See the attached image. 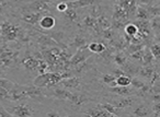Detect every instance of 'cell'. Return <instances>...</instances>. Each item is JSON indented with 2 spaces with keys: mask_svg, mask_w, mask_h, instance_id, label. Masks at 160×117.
<instances>
[{
  "mask_svg": "<svg viewBox=\"0 0 160 117\" xmlns=\"http://www.w3.org/2000/svg\"><path fill=\"white\" fill-rule=\"evenodd\" d=\"M2 105L9 112L11 116L16 117H31L40 116V103L30 99H23L20 101H2Z\"/></svg>",
  "mask_w": 160,
  "mask_h": 117,
  "instance_id": "cell-1",
  "label": "cell"
},
{
  "mask_svg": "<svg viewBox=\"0 0 160 117\" xmlns=\"http://www.w3.org/2000/svg\"><path fill=\"white\" fill-rule=\"evenodd\" d=\"M129 112L126 113L127 116H135V117H149L152 116L151 113L150 103L147 102L144 99H139L137 102H135L132 107L128 108Z\"/></svg>",
  "mask_w": 160,
  "mask_h": 117,
  "instance_id": "cell-2",
  "label": "cell"
},
{
  "mask_svg": "<svg viewBox=\"0 0 160 117\" xmlns=\"http://www.w3.org/2000/svg\"><path fill=\"white\" fill-rule=\"evenodd\" d=\"M62 76H58L56 73H42L33 81V84L40 88H48L53 86L62 79Z\"/></svg>",
  "mask_w": 160,
  "mask_h": 117,
  "instance_id": "cell-3",
  "label": "cell"
},
{
  "mask_svg": "<svg viewBox=\"0 0 160 117\" xmlns=\"http://www.w3.org/2000/svg\"><path fill=\"white\" fill-rule=\"evenodd\" d=\"M56 23H57V19L55 18V16H53L52 13L47 12V13L42 14V17H41L40 20H38V24L41 29L52 31V30L56 27Z\"/></svg>",
  "mask_w": 160,
  "mask_h": 117,
  "instance_id": "cell-4",
  "label": "cell"
},
{
  "mask_svg": "<svg viewBox=\"0 0 160 117\" xmlns=\"http://www.w3.org/2000/svg\"><path fill=\"white\" fill-rule=\"evenodd\" d=\"M100 3V0H71V1H67V6L68 8H73V9H83L87 7H93V6H98Z\"/></svg>",
  "mask_w": 160,
  "mask_h": 117,
  "instance_id": "cell-5",
  "label": "cell"
},
{
  "mask_svg": "<svg viewBox=\"0 0 160 117\" xmlns=\"http://www.w3.org/2000/svg\"><path fill=\"white\" fill-rule=\"evenodd\" d=\"M58 83H59L60 86H62V88H65V89H69V90H76V89H78L81 85L80 79H78V78H76V77L67 78V79L62 78Z\"/></svg>",
  "mask_w": 160,
  "mask_h": 117,
  "instance_id": "cell-6",
  "label": "cell"
},
{
  "mask_svg": "<svg viewBox=\"0 0 160 117\" xmlns=\"http://www.w3.org/2000/svg\"><path fill=\"white\" fill-rule=\"evenodd\" d=\"M149 25H150L151 34H152L153 38L159 40V34H160V17H153L149 20Z\"/></svg>",
  "mask_w": 160,
  "mask_h": 117,
  "instance_id": "cell-7",
  "label": "cell"
},
{
  "mask_svg": "<svg viewBox=\"0 0 160 117\" xmlns=\"http://www.w3.org/2000/svg\"><path fill=\"white\" fill-rule=\"evenodd\" d=\"M134 18L136 20H150V16H149L147 7L137 6L135 9V13H134Z\"/></svg>",
  "mask_w": 160,
  "mask_h": 117,
  "instance_id": "cell-8",
  "label": "cell"
},
{
  "mask_svg": "<svg viewBox=\"0 0 160 117\" xmlns=\"http://www.w3.org/2000/svg\"><path fill=\"white\" fill-rule=\"evenodd\" d=\"M148 48L150 49L151 54H152V56H153V58H155L156 61H159V55H160L159 40H157V38H153V40H151L150 45H148Z\"/></svg>",
  "mask_w": 160,
  "mask_h": 117,
  "instance_id": "cell-9",
  "label": "cell"
},
{
  "mask_svg": "<svg viewBox=\"0 0 160 117\" xmlns=\"http://www.w3.org/2000/svg\"><path fill=\"white\" fill-rule=\"evenodd\" d=\"M87 49L90 53H94V54H101L102 51H105V46L101 43H97V42H92L88 45Z\"/></svg>",
  "mask_w": 160,
  "mask_h": 117,
  "instance_id": "cell-10",
  "label": "cell"
},
{
  "mask_svg": "<svg viewBox=\"0 0 160 117\" xmlns=\"http://www.w3.org/2000/svg\"><path fill=\"white\" fill-rule=\"evenodd\" d=\"M115 83H116V85H118V86L129 85V84H131V77H129V76H126L125 73L124 75H120L116 77Z\"/></svg>",
  "mask_w": 160,
  "mask_h": 117,
  "instance_id": "cell-11",
  "label": "cell"
},
{
  "mask_svg": "<svg viewBox=\"0 0 160 117\" xmlns=\"http://www.w3.org/2000/svg\"><path fill=\"white\" fill-rule=\"evenodd\" d=\"M124 31H125V33H126L127 36H129V37H134V36L137 35L138 27L135 23H128V24L124 27Z\"/></svg>",
  "mask_w": 160,
  "mask_h": 117,
  "instance_id": "cell-12",
  "label": "cell"
},
{
  "mask_svg": "<svg viewBox=\"0 0 160 117\" xmlns=\"http://www.w3.org/2000/svg\"><path fill=\"white\" fill-rule=\"evenodd\" d=\"M16 82L11 81V80H8V79H5V78H0V88H3L6 90L10 91L16 86Z\"/></svg>",
  "mask_w": 160,
  "mask_h": 117,
  "instance_id": "cell-13",
  "label": "cell"
},
{
  "mask_svg": "<svg viewBox=\"0 0 160 117\" xmlns=\"http://www.w3.org/2000/svg\"><path fill=\"white\" fill-rule=\"evenodd\" d=\"M142 55H144V49H139V51H136L134 53L131 54V59H133L134 61L142 62Z\"/></svg>",
  "mask_w": 160,
  "mask_h": 117,
  "instance_id": "cell-14",
  "label": "cell"
},
{
  "mask_svg": "<svg viewBox=\"0 0 160 117\" xmlns=\"http://www.w3.org/2000/svg\"><path fill=\"white\" fill-rule=\"evenodd\" d=\"M156 0H135V2L137 6H144V7H148V6L152 5Z\"/></svg>",
  "mask_w": 160,
  "mask_h": 117,
  "instance_id": "cell-15",
  "label": "cell"
},
{
  "mask_svg": "<svg viewBox=\"0 0 160 117\" xmlns=\"http://www.w3.org/2000/svg\"><path fill=\"white\" fill-rule=\"evenodd\" d=\"M7 116H11V115H10L9 112L5 108L2 103L0 102V117H7Z\"/></svg>",
  "mask_w": 160,
  "mask_h": 117,
  "instance_id": "cell-16",
  "label": "cell"
},
{
  "mask_svg": "<svg viewBox=\"0 0 160 117\" xmlns=\"http://www.w3.org/2000/svg\"><path fill=\"white\" fill-rule=\"evenodd\" d=\"M115 2H116V0H100V5L110 6V7H113Z\"/></svg>",
  "mask_w": 160,
  "mask_h": 117,
  "instance_id": "cell-17",
  "label": "cell"
}]
</instances>
